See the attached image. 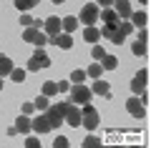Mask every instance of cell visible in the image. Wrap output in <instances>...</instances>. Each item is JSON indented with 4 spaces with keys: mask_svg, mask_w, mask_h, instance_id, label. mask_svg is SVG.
Masks as SVG:
<instances>
[{
    "mask_svg": "<svg viewBox=\"0 0 151 148\" xmlns=\"http://www.w3.org/2000/svg\"><path fill=\"white\" fill-rule=\"evenodd\" d=\"M146 80H149V70L141 68L139 73L134 75V80H131V90H134V95H141L146 90Z\"/></svg>",
    "mask_w": 151,
    "mask_h": 148,
    "instance_id": "6",
    "label": "cell"
},
{
    "mask_svg": "<svg viewBox=\"0 0 151 148\" xmlns=\"http://www.w3.org/2000/svg\"><path fill=\"white\" fill-rule=\"evenodd\" d=\"M98 5L96 3H88V5H83V10H81V18L78 20L83 23V25H96V20H98Z\"/></svg>",
    "mask_w": 151,
    "mask_h": 148,
    "instance_id": "5",
    "label": "cell"
},
{
    "mask_svg": "<svg viewBox=\"0 0 151 148\" xmlns=\"http://www.w3.org/2000/svg\"><path fill=\"white\" fill-rule=\"evenodd\" d=\"M55 85H58V93H68L70 90V80H55Z\"/></svg>",
    "mask_w": 151,
    "mask_h": 148,
    "instance_id": "35",
    "label": "cell"
},
{
    "mask_svg": "<svg viewBox=\"0 0 151 148\" xmlns=\"http://www.w3.org/2000/svg\"><path fill=\"white\" fill-rule=\"evenodd\" d=\"M30 131H35V133H48L50 131V121H48V116L45 113H40V116L35 118V121H30Z\"/></svg>",
    "mask_w": 151,
    "mask_h": 148,
    "instance_id": "10",
    "label": "cell"
},
{
    "mask_svg": "<svg viewBox=\"0 0 151 148\" xmlns=\"http://www.w3.org/2000/svg\"><path fill=\"white\" fill-rule=\"evenodd\" d=\"M20 25H25V28H30V25H33V18L28 15V13H20Z\"/></svg>",
    "mask_w": 151,
    "mask_h": 148,
    "instance_id": "36",
    "label": "cell"
},
{
    "mask_svg": "<svg viewBox=\"0 0 151 148\" xmlns=\"http://www.w3.org/2000/svg\"><path fill=\"white\" fill-rule=\"evenodd\" d=\"M139 40H149V33H146V28H139Z\"/></svg>",
    "mask_w": 151,
    "mask_h": 148,
    "instance_id": "41",
    "label": "cell"
},
{
    "mask_svg": "<svg viewBox=\"0 0 151 148\" xmlns=\"http://www.w3.org/2000/svg\"><path fill=\"white\" fill-rule=\"evenodd\" d=\"M113 10H116L119 20H129V15L134 13V10H131V3H129V0H116V3H113Z\"/></svg>",
    "mask_w": 151,
    "mask_h": 148,
    "instance_id": "11",
    "label": "cell"
},
{
    "mask_svg": "<svg viewBox=\"0 0 151 148\" xmlns=\"http://www.w3.org/2000/svg\"><path fill=\"white\" fill-rule=\"evenodd\" d=\"M45 43H48V35H45V33L40 30V35H38V43H35V45H38V48H43Z\"/></svg>",
    "mask_w": 151,
    "mask_h": 148,
    "instance_id": "38",
    "label": "cell"
},
{
    "mask_svg": "<svg viewBox=\"0 0 151 148\" xmlns=\"http://www.w3.org/2000/svg\"><path fill=\"white\" fill-rule=\"evenodd\" d=\"M13 68H15V65H13V60L8 58V55H0V78H3V75H10Z\"/></svg>",
    "mask_w": 151,
    "mask_h": 148,
    "instance_id": "21",
    "label": "cell"
},
{
    "mask_svg": "<svg viewBox=\"0 0 151 148\" xmlns=\"http://www.w3.org/2000/svg\"><path fill=\"white\" fill-rule=\"evenodd\" d=\"M0 90H3V78H0Z\"/></svg>",
    "mask_w": 151,
    "mask_h": 148,
    "instance_id": "45",
    "label": "cell"
},
{
    "mask_svg": "<svg viewBox=\"0 0 151 148\" xmlns=\"http://www.w3.org/2000/svg\"><path fill=\"white\" fill-rule=\"evenodd\" d=\"M126 111H129L134 118H139V121L146 116V106L139 101V95H134V98H129V101H126Z\"/></svg>",
    "mask_w": 151,
    "mask_h": 148,
    "instance_id": "7",
    "label": "cell"
},
{
    "mask_svg": "<svg viewBox=\"0 0 151 148\" xmlns=\"http://www.w3.org/2000/svg\"><path fill=\"white\" fill-rule=\"evenodd\" d=\"M25 73H28L25 68H13L10 70V78L15 80V83H23V80H25Z\"/></svg>",
    "mask_w": 151,
    "mask_h": 148,
    "instance_id": "26",
    "label": "cell"
},
{
    "mask_svg": "<svg viewBox=\"0 0 151 148\" xmlns=\"http://www.w3.org/2000/svg\"><path fill=\"white\" fill-rule=\"evenodd\" d=\"M139 3H141V5H146V3H149V0H139Z\"/></svg>",
    "mask_w": 151,
    "mask_h": 148,
    "instance_id": "44",
    "label": "cell"
},
{
    "mask_svg": "<svg viewBox=\"0 0 151 148\" xmlns=\"http://www.w3.org/2000/svg\"><path fill=\"white\" fill-rule=\"evenodd\" d=\"M88 78V75H86V70H81V68H78V70H73V73H70V83H83V80H86Z\"/></svg>",
    "mask_w": 151,
    "mask_h": 148,
    "instance_id": "28",
    "label": "cell"
},
{
    "mask_svg": "<svg viewBox=\"0 0 151 148\" xmlns=\"http://www.w3.org/2000/svg\"><path fill=\"white\" fill-rule=\"evenodd\" d=\"M83 40H86V43H98V40H101V30H98L96 25H86V30H83Z\"/></svg>",
    "mask_w": 151,
    "mask_h": 148,
    "instance_id": "15",
    "label": "cell"
},
{
    "mask_svg": "<svg viewBox=\"0 0 151 148\" xmlns=\"http://www.w3.org/2000/svg\"><path fill=\"white\" fill-rule=\"evenodd\" d=\"M33 111H35V106H33V103H23V113H25V116H30Z\"/></svg>",
    "mask_w": 151,
    "mask_h": 148,
    "instance_id": "40",
    "label": "cell"
},
{
    "mask_svg": "<svg viewBox=\"0 0 151 148\" xmlns=\"http://www.w3.org/2000/svg\"><path fill=\"white\" fill-rule=\"evenodd\" d=\"M55 93H58V85H55V80H45V83H43V95L53 98Z\"/></svg>",
    "mask_w": 151,
    "mask_h": 148,
    "instance_id": "25",
    "label": "cell"
},
{
    "mask_svg": "<svg viewBox=\"0 0 151 148\" xmlns=\"http://www.w3.org/2000/svg\"><path fill=\"white\" fill-rule=\"evenodd\" d=\"M43 33L45 35H55V33H60V18H55V15H50V18H45L43 20Z\"/></svg>",
    "mask_w": 151,
    "mask_h": 148,
    "instance_id": "12",
    "label": "cell"
},
{
    "mask_svg": "<svg viewBox=\"0 0 151 148\" xmlns=\"http://www.w3.org/2000/svg\"><path fill=\"white\" fill-rule=\"evenodd\" d=\"M98 123H101V118H98V111L91 106V103H83L81 108V126L88 128V131H96Z\"/></svg>",
    "mask_w": 151,
    "mask_h": 148,
    "instance_id": "2",
    "label": "cell"
},
{
    "mask_svg": "<svg viewBox=\"0 0 151 148\" xmlns=\"http://www.w3.org/2000/svg\"><path fill=\"white\" fill-rule=\"evenodd\" d=\"M91 55H93V60H101L103 55H106V48H103V45H98V43H93V48H91Z\"/></svg>",
    "mask_w": 151,
    "mask_h": 148,
    "instance_id": "29",
    "label": "cell"
},
{
    "mask_svg": "<svg viewBox=\"0 0 151 148\" xmlns=\"http://www.w3.org/2000/svg\"><path fill=\"white\" fill-rule=\"evenodd\" d=\"M131 50H134V55H146V43L144 40H134V45H131Z\"/></svg>",
    "mask_w": 151,
    "mask_h": 148,
    "instance_id": "27",
    "label": "cell"
},
{
    "mask_svg": "<svg viewBox=\"0 0 151 148\" xmlns=\"http://www.w3.org/2000/svg\"><path fill=\"white\" fill-rule=\"evenodd\" d=\"M129 20H131V25H136V28H146V23H149V15H146L144 10H139V13H131Z\"/></svg>",
    "mask_w": 151,
    "mask_h": 148,
    "instance_id": "17",
    "label": "cell"
},
{
    "mask_svg": "<svg viewBox=\"0 0 151 148\" xmlns=\"http://www.w3.org/2000/svg\"><path fill=\"white\" fill-rule=\"evenodd\" d=\"M25 146H28V148H40V141H38V138H28Z\"/></svg>",
    "mask_w": 151,
    "mask_h": 148,
    "instance_id": "39",
    "label": "cell"
},
{
    "mask_svg": "<svg viewBox=\"0 0 151 148\" xmlns=\"http://www.w3.org/2000/svg\"><path fill=\"white\" fill-rule=\"evenodd\" d=\"M60 28H63V33H73L76 28H78V18L76 15H65L63 20H60Z\"/></svg>",
    "mask_w": 151,
    "mask_h": 148,
    "instance_id": "19",
    "label": "cell"
},
{
    "mask_svg": "<svg viewBox=\"0 0 151 148\" xmlns=\"http://www.w3.org/2000/svg\"><path fill=\"white\" fill-rule=\"evenodd\" d=\"M98 20H103V25H116V23H119V15H116L113 8H103V10L98 13Z\"/></svg>",
    "mask_w": 151,
    "mask_h": 148,
    "instance_id": "14",
    "label": "cell"
},
{
    "mask_svg": "<svg viewBox=\"0 0 151 148\" xmlns=\"http://www.w3.org/2000/svg\"><path fill=\"white\" fill-rule=\"evenodd\" d=\"M83 146H86V148H98V146H101V138H96V136H86V138H83Z\"/></svg>",
    "mask_w": 151,
    "mask_h": 148,
    "instance_id": "30",
    "label": "cell"
},
{
    "mask_svg": "<svg viewBox=\"0 0 151 148\" xmlns=\"http://www.w3.org/2000/svg\"><path fill=\"white\" fill-rule=\"evenodd\" d=\"M68 146H70V141H68L65 136H58V138L53 141V148H68Z\"/></svg>",
    "mask_w": 151,
    "mask_h": 148,
    "instance_id": "33",
    "label": "cell"
},
{
    "mask_svg": "<svg viewBox=\"0 0 151 148\" xmlns=\"http://www.w3.org/2000/svg\"><path fill=\"white\" fill-rule=\"evenodd\" d=\"M124 40H126V35H124V33L119 30V28H116V33H113V35H111V43H113V45H121V43H124Z\"/></svg>",
    "mask_w": 151,
    "mask_h": 148,
    "instance_id": "34",
    "label": "cell"
},
{
    "mask_svg": "<svg viewBox=\"0 0 151 148\" xmlns=\"http://www.w3.org/2000/svg\"><path fill=\"white\" fill-rule=\"evenodd\" d=\"M40 68H50V58L45 55L43 48H38L35 53H33V58L28 60V68L25 70H40Z\"/></svg>",
    "mask_w": 151,
    "mask_h": 148,
    "instance_id": "4",
    "label": "cell"
},
{
    "mask_svg": "<svg viewBox=\"0 0 151 148\" xmlns=\"http://www.w3.org/2000/svg\"><path fill=\"white\" fill-rule=\"evenodd\" d=\"M33 28H35V30H43V20H38V18H33Z\"/></svg>",
    "mask_w": 151,
    "mask_h": 148,
    "instance_id": "42",
    "label": "cell"
},
{
    "mask_svg": "<svg viewBox=\"0 0 151 148\" xmlns=\"http://www.w3.org/2000/svg\"><path fill=\"white\" fill-rule=\"evenodd\" d=\"M48 43L63 48V50H70V48H73V38H70V33H55V35L48 38Z\"/></svg>",
    "mask_w": 151,
    "mask_h": 148,
    "instance_id": "9",
    "label": "cell"
},
{
    "mask_svg": "<svg viewBox=\"0 0 151 148\" xmlns=\"http://www.w3.org/2000/svg\"><path fill=\"white\" fill-rule=\"evenodd\" d=\"M91 93L103 95V98H111V85H108V80L96 78V80H93V85H91Z\"/></svg>",
    "mask_w": 151,
    "mask_h": 148,
    "instance_id": "13",
    "label": "cell"
},
{
    "mask_svg": "<svg viewBox=\"0 0 151 148\" xmlns=\"http://www.w3.org/2000/svg\"><path fill=\"white\" fill-rule=\"evenodd\" d=\"M116 28H119V23H116V25H103V28H101V38H106V40H111V35L116 33Z\"/></svg>",
    "mask_w": 151,
    "mask_h": 148,
    "instance_id": "31",
    "label": "cell"
},
{
    "mask_svg": "<svg viewBox=\"0 0 151 148\" xmlns=\"http://www.w3.org/2000/svg\"><path fill=\"white\" fill-rule=\"evenodd\" d=\"M68 126H73V128H81V108L76 106V103H70L68 101V111H65V118H63Z\"/></svg>",
    "mask_w": 151,
    "mask_h": 148,
    "instance_id": "8",
    "label": "cell"
},
{
    "mask_svg": "<svg viewBox=\"0 0 151 148\" xmlns=\"http://www.w3.org/2000/svg\"><path fill=\"white\" fill-rule=\"evenodd\" d=\"M38 35H40V30H35V28H25V33H23V40H28V43H33V45H35L38 43Z\"/></svg>",
    "mask_w": 151,
    "mask_h": 148,
    "instance_id": "23",
    "label": "cell"
},
{
    "mask_svg": "<svg viewBox=\"0 0 151 148\" xmlns=\"http://www.w3.org/2000/svg\"><path fill=\"white\" fill-rule=\"evenodd\" d=\"M119 30L124 33V35H129V33L134 30V25H131V20H119Z\"/></svg>",
    "mask_w": 151,
    "mask_h": 148,
    "instance_id": "32",
    "label": "cell"
},
{
    "mask_svg": "<svg viewBox=\"0 0 151 148\" xmlns=\"http://www.w3.org/2000/svg\"><path fill=\"white\" fill-rule=\"evenodd\" d=\"M68 93H70V103H76V106H83V103H88V101H91V95H93L91 88H86L83 83H73Z\"/></svg>",
    "mask_w": 151,
    "mask_h": 148,
    "instance_id": "3",
    "label": "cell"
},
{
    "mask_svg": "<svg viewBox=\"0 0 151 148\" xmlns=\"http://www.w3.org/2000/svg\"><path fill=\"white\" fill-rule=\"evenodd\" d=\"M50 3H53V5H60V3H65V0H50Z\"/></svg>",
    "mask_w": 151,
    "mask_h": 148,
    "instance_id": "43",
    "label": "cell"
},
{
    "mask_svg": "<svg viewBox=\"0 0 151 148\" xmlns=\"http://www.w3.org/2000/svg\"><path fill=\"white\" fill-rule=\"evenodd\" d=\"M65 111H68V101H58V103H50L48 106L45 116H48V121H50V131L60 128V123H63V118H65Z\"/></svg>",
    "mask_w": 151,
    "mask_h": 148,
    "instance_id": "1",
    "label": "cell"
},
{
    "mask_svg": "<svg viewBox=\"0 0 151 148\" xmlns=\"http://www.w3.org/2000/svg\"><path fill=\"white\" fill-rule=\"evenodd\" d=\"M101 73H103V68H101V63H98V60H96V63H91V65L86 68V75H88V78H93V80L101 78Z\"/></svg>",
    "mask_w": 151,
    "mask_h": 148,
    "instance_id": "22",
    "label": "cell"
},
{
    "mask_svg": "<svg viewBox=\"0 0 151 148\" xmlns=\"http://www.w3.org/2000/svg\"><path fill=\"white\" fill-rule=\"evenodd\" d=\"M38 3H40V0H15V8L20 13H25V10H30V8H35Z\"/></svg>",
    "mask_w": 151,
    "mask_h": 148,
    "instance_id": "24",
    "label": "cell"
},
{
    "mask_svg": "<svg viewBox=\"0 0 151 148\" xmlns=\"http://www.w3.org/2000/svg\"><path fill=\"white\" fill-rule=\"evenodd\" d=\"M113 3H116V0H96L98 8H113Z\"/></svg>",
    "mask_w": 151,
    "mask_h": 148,
    "instance_id": "37",
    "label": "cell"
},
{
    "mask_svg": "<svg viewBox=\"0 0 151 148\" xmlns=\"http://www.w3.org/2000/svg\"><path fill=\"white\" fill-rule=\"evenodd\" d=\"M33 106H35L38 113H45V111H48V106H50V98H48V95H38L35 101H33Z\"/></svg>",
    "mask_w": 151,
    "mask_h": 148,
    "instance_id": "20",
    "label": "cell"
},
{
    "mask_svg": "<svg viewBox=\"0 0 151 148\" xmlns=\"http://www.w3.org/2000/svg\"><path fill=\"white\" fill-rule=\"evenodd\" d=\"M98 63H101V68H103V70H116V68H119V58H116V55H108V53L103 55Z\"/></svg>",
    "mask_w": 151,
    "mask_h": 148,
    "instance_id": "18",
    "label": "cell"
},
{
    "mask_svg": "<svg viewBox=\"0 0 151 148\" xmlns=\"http://www.w3.org/2000/svg\"><path fill=\"white\" fill-rule=\"evenodd\" d=\"M15 131H18V133H23V136H25V133H30V118H28L25 113L15 118Z\"/></svg>",
    "mask_w": 151,
    "mask_h": 148,
    "instance_id": "16",
    "label": "cell"
}]
</instances>
